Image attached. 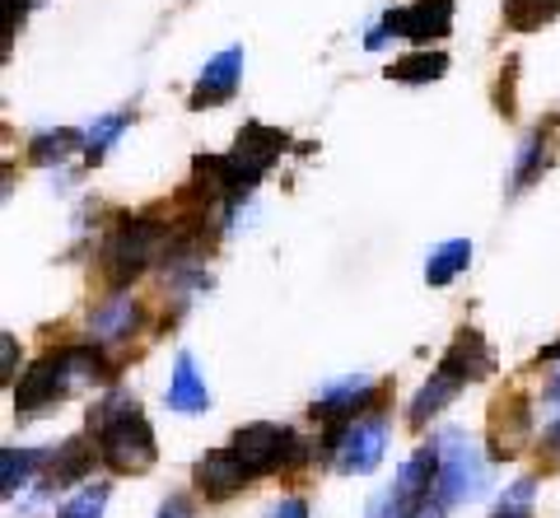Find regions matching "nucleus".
<instances>
[{
    "mask_svg": "<svg viewBox=\"0 0 560 518\" xmlns=\"http://www.w3.org/2000/svg\"><path fill=\"white\" fill-rule=\"evenodd\" d=\"M108 378V365L94 345H66V351L38 360L14 388V411L20 416H43L47 407H57L66 392H75L84 384H103Z\"/></svg>",
    "mask_w": 560,
    "mask_h": 518,
    "instance_id": "nucleus-1",
    "label": "nucleus"
},
{
    "mask_svg": "<svg viewBox=\"0 0 560 518\" xmlns=\"http://www.w3.org/2000/svg\"><path fill=\"white\" fill-rule=\"evenodd\" d=\"M290 145V136L285 131H276V127H261V122H248L238 131V145L220 160V173H224V201H243V197H253V187L261 183V173H267L276 160H280V150Z\"/></svg>",
    "mask_w": 560,
    "mask_h": 518,
    "instance_id": "nucleus-2",
    "label": "nucleus"
},
{
    "mask_svg": "<svg viewBox=\"0 0 560 518\" xmlns=\"http://www.w3.org/2000/svg\"><path fill=\"white\" fill-rule=\"evenodd\" d=\"M173 234L160 220H127L121 229H113L108 248H103V271H108L113 285H127L145 271L154 257H168Z\"/></svg>",
    "mask_w": 560,
    "mask_h": 518,
    "instance_id": "nucleus-3",
    "label": "nucleus"
},
{
    "mask_svg": "<svg viewBox=\"0 0 560 518\" xmlns=\"http://www.w3.org/2000/svg\"><path fill=\"white\" fill-rule=\"evenodd\" d=\"M98 458L108 462L113 472L121 476H140L154 468V458H160V444H154V429L150 421L131 411V416L113 421L108 429H98Z\"/></svg>",
    "mask_w": 560,
    "mask_h": 518,
    "instance_id": "nucleus-4",
    "label": "nucleus"
},
{
    "mask_svg": "<svg viewBox=\"0 0 560 518\" xmlns=\"http://www.w3.org/2000/svg\"><path fill=\"white\" fill-rule=\"evenodd\" d=\"M383 448H388V416H360L331 429L327 454L337 462V472L346 476H364L383 462Z\"/></svg>",
    "mask_w": 560,
    "mask_h": 518,
    "instance_id": "nucleus-5",
    "label": "nucleus"
},
{
    "mask_svg": "<svg viewBox=\"0 0 560 518\" xmlns=\"http://www.w3.org/2000/svg\"><path fill=\"white\" fill-rule=\"evenodd\" d=\"M486 486V458L477 454V444L467 435H444L440 439V481H434V495L444 499V505H463V499L481 495Z\"/></svg>",
    "mask_w": 560,
    "mask_h": 518,
    "instance_id": "nucleus-6",
    "label": "nucleus"
},
{
    "mask_svg": "<svg viewBox=\"0 0 560 518\" xmlns=\"http://www.w3.org/2000/svg\"><path fill=\"white\" fill-rule=\"evenodd\" d=\"M448 28H453V0H411L407 10H393L388 20L364 38V47H383L388 33L393 38L416 43V47H430V43L448 38Z\"/></svg>",
    "mask_w": 560,
    "mask_h": 518,
    "instance_id": "nucleus-7",
    "label": "nucleus"
},
{
    "mask_svg": "<svg viewBox=\"0 0 560 518\" xmlns=\"http://www.w3.org/2000/svg\"><path fill=\"white\" fill-rule=\"evenodd\" d=\"M230 448H234V458H238L253 476H267V472H276V468H285L300 444H294L290 429H280V425H271V421H253V425L238 429Z\"/></svg>",
    "mask_w": 560,
    "mask_h": 518,
    "instance_id": "nucleus-8",
    "label": "nucleus"
},
{
    "mask_svg": "<svg viewBox=\"0 0 560 518\" xmlns=\"http://www.w3.org/2000/svg\"><path fill=\"white\" fill-rule=\"evenodd\" d=\"M374 402V378L370 374H355V378H341V384H327L313 402V416H323L331 425H346V421H360V411Z\"/></svg>",
    "mask_w": 560,
    "mask_h": 518,
    "instance_id": "nucleus-9",
    "label": "nucleus"
},
{
    "mask_svg": "<svg viewBox=\"0 0 560 518\" xmlns=\"http://www.w3.org/2000/svg\"><path fill=\"white\" fill-rule=\"evenodd\" d=\"M238 75H243V47L220 51V57L201 71L197 90H191V108H215V103H230L234 90H238Z\"/></svg>",
    "mask_w": 560,
    "mask_h": 518,
    "instance_id": "nucleus-10",
    "label": "nucleus"
},
{
    "mask_svg": "<svg viewBox=\"0 0 560 518\" xmlns=\"http://www.w3.org/2000/svg\"><path fill=\"white\" fill-rule=\"evenodd\" d=\"M248 476L253 472L234 458V448H215V454H206L197 462V486L210 499H230L234 491H243V481H248Z\"/></svg>",
    "mask_w": 560,
    "mask_h": 518,
    "instance_id": "nucleus-11",
    "label": "nucleus"
},
{
    "mask_svg": "<svg viewBox=\"0 0 560 518\" xmlns=\"http://www.w3.org/2000/svg\"><path fill=\"white\" fill-rule=\"evenodd\" d=\"M463 369L458 365H448V360H440V369L430 374V384L416 392V402H411V425H425L430 416H440V411L453 402V397L463 392Z\"/></svg>",
    "mask_w": 560,
    "mask_h": 518,
    "instance_id": "nucleus-12",
    "label": "nucleus"
},
{
    "mask_svg": "<svg viewBox=\"0 0 560 518\" xmlns=\"http://www.w3.org/2000/svg\"><path fill=\"white\" fill-rule=\"evenodd\" d=\"M140 322V304L131 295H113L103 308L90 314V337L94 341H127Z\"/></svg>",
    "mask_w": 560,
    "mask_h": 518,
    "instance_id": "nucleus-13",
    "label": "nucleus"
},
{
    "mask_svg": "<svg viewBox=\"0 0 560 518\" xmlns=\"http://www.w3.org/2000/svg\"><path fill=\"white\" fill-rule=\"evenodd\" d=\"M210 392H206V378L197 374V365H191V355L183 351L178 365H173V378H168V407L183 411V416H197V411H206Z\"/></svg>",
    "mask_w": 560,
    "mask_h": 518,
    "instance_id": "nucleus-14",
    "label": "nucleus"
},
{
    "mask_svg": "<svg viewBox=\"0 0 560 518\" xmlns=\"http://www.w3.org/2000/svg\"><path fill=\"white\" fill-rule=\"evenodd\" d=\"M94 462V448L84 439H66L57 454H47V472H43V486H70V481H84Z\"/></svg>",
    "mask_w": 560,
    "mask_h": 518,
    "instance_id": "nucleus-15",
    "label": "nucleus"
},
{
    "mask_svg": "<svg viewBox=\"0 0 560 518\" xmlns=\"http://www.w3.org/2000/svg\"><path fill=\"white\" fill-rule=\"evenodd\" d=\"M33 472H47V454H38V448H5L0 454V491H5V499L24 491Z\"/></svg>",
    "mask_w": 560,
    "mask_h": 518,
    "instance_id": "nucleus-16",
    "label": "nucleus"
},
{
    "mask_svg": "<svg viewBox=\"0 0 560 518\" xmlns=\"http://www.w3.org/2000/svg\"><path fill=\"white\" fill-rule=\"evenodd\" d=\"M444 360L463 369L467 384H477V378H486L490 369H495V355H490V345L481 341V332H458V341H453V351Z\"/></svg>",
    "mask_w": 560,
    "mask_h": 518,
    "instance_id": "nucleus-17",
    "label": "nucleus"
},
{
    "mask_svg": "<svg viewBox=\"0 0 560 518\" xmlns=\"http://www.w3.org/2000/svg\"><path fill=\"white\" fill-rule=\"evenodd\" d=\"M444 71H448L444 51L420 47V51H411V57H401V61L388 66V80H397V84H430V80H440Z\"/></svg>",
    "mask_w": 560,
    "mask_h": 518,
    "instance_id": "nucleus-18",
    "label": "nucleus"
},
{
    "mask_svg": "<svg viewBox=\"0 0 560 518\" xmlns=\"http://www.w3.org/2000/svg\"><path fill=\"white\" fill-rule=\"evenodd\" d=\"M467 262H471V244H467V238H453V244H444V248H434V252H430L425 281H430V285H448L453 275H463V271H467Z\"/></svg>",
    "mask_w": 560,
    "mask_h": 518,
    "instance_id": "nucleus-19",
    "label": "nucleus"
},
{
    "mask_svg": "<svg viewBox=\"0 0 560 518\" xmlns=\"http://www.w3.org/2000/svg\"><path fill=\"white\" fill-rule=\"evenodd\" d=\"M560 14V0H504V24L514 33H537Z\"/></svg>",
    "mask_w": 560,
    "mask_h": 518,
    "instance_id": "nucleus-20",
    "label": "nucleus"
},
{
    "mask_svg": "<svg viewBox=\"0 0 560 518\" xmlns=\"http://www.w3.org/2000/svg\"><path fill=\"white\" fill-rule=\"evenodd\" d=\"M495 458H514L523 435H528V416H523V402H510V407H495Z\"/></svg>",
    "mask_w": 560,
    "mask_h": 518,
    "instance_id": "nucleus-21",
    "label": "nucleus"
},
{
    "mask_svg": "<svg viewBox=\"0 0 560 518\" xmlns=\"http://www.w3.org/2000/svg\"><path fill=\"white\" fill-rule=\"evenodd\" d=\"M127 127H131V113H117V117H103V122H94L90 136H84V160L98 164L103 154H108V145H113Z\"/></svg>",
    "mask_w": 560,
    "mask_h": 518,
    "instance_id": "nucleus-22",
    "label": "nucleus"
},
{
    "mask_svg": "<svg viewBox=\"0 0 560 518\" xmlns=\"http://www.w3.org/2000/svg\"><path fill=\"white\" fill-rule=\"evenodd\" d=\"M547 164V136L541 131H533L528 141L518 145V160H514V192H523L533 178H537V168Z\"/></svg>",
    "mask_w": 560,
    "mask_h": 518,
    "instance_id": "nucleus-23",
    "label": "nucleus"
},
{
    "mask_svg": "<svg viewBox=\"0 0 560 518\" xmlns=\"http://www.w3.org/2000/svg\"><path fill=\"white\" fill-rule=\"evenodd\" d=\"M75 145H80V136H75V131H51V136H38V141H33V164H61Z\"/></svg>",
    "mask_w": 560,
    "mask_h": 518,
    "instance_id": "nucleus-24",
    "label": "nucleus"
},
{
    "mask_svg": "<svg viewBox=\"0 0 560 518\" xmlns=\"http://www.w3.org/2000/svg\"><path fill=\"white\" fill-rule=\"evenodd\" d=\"M103 505H108V486H84L70 505L57 514V518H98L103 514Z\"/></svg>",
    "mask_w": 560,
    "mask_h": 518,
    "instance_id": "nucleus-25",
    "label": "nucleus"
},
{
    "mask_svg": "<svg viewBox=\"0 0 560 518\" xmlns=\"http://www.w3.org/2000/svg\"><path fill=\"white\" fill-rule=\"evenodd\" d=\"M533 495H537V481L533 476H523V481H514L510 491H504V499H500V509L504 514H528V505H533Z\"/></svg>",
    "mask_w": 560,
    "mask_h": 518,
    "instance_id": "nucleus-26",
    "label": "nucleus"
},
{
    "mask_svg": "<svg viewBox=\"0 0 560 518\" xmlns=\"http://www.w3.org/2000/svg\"><path fill=\"white\" fill-rule=\"evenodd\" d=\"M267 518H308V499H300V495L280 499V505L267 509Z\"/></svg>",
    "mask_w": 560,
    "mask_h": 518,
    "instance_id": "nucleus-27",
    "label": "nucleus"
},
{
    "mask_svg": "<svg viewBox=\"0 0 560 518\" xmlns=\"http://www.w3.org/2000/svg\"><path fill=\"white\" fill-rule=\"evenodd\" d=\"M154 518H191V499H187V495H168Z\"/></svg>",
    "mask_w": 560,
    "mask_h": 518,
    "instance_id": "nucleus-28",
    "label": "nucleus"
},
{
    "mask_svg": "<svg viewBox=\"0 0 560 518\" xmlns=\"http://www.w3.org/2000/svg\"><path fill=\"white\" fill-rule=\"evenodd\" d=\"M0 378H5V384L14 378V337L10 332L0 337Z\"/></svg>",
    "mask_w": 560,
    "mask_h": 518,
    "instance_id": "nucleus-29",
    "label": "nucleus"
},
{
    "mask_svg": "<svg viewBox=\"0 0 560 518\" xmlns=\"http://www.w3.org/2000/svg\"><path fill=\"white\" fill-rule=\"evenodd\" d=\"M444 509H448V505H444V499H440V495H434V499L425 495V499H420V505L411 509V518H444Z\"/></svg>",
    "mask_w": 560,
    "mask_h": 518,
    "instance_id": "nucleus-30",
    "label": "nucleus"
},
{
    "mask_svg": "<svg viewBox=\"0 0 560 518\" xmlns=\"http://www.w3.org/2000/svg\"><path fill=\"white\" fill-rule=\"evenodd\" d=\"M551 407H560V378H556V384H551Z\"/></svg>",
    "mask_w": 560,
    "mask_h": 518,
    "instance_id": "nucleus-31",
    "label": "nucleus"
},
{
    "mask_svg": "<svg viewBox=\"0 0 560 518\" xmlns=\"http://www.w3.org/2000/svg\"><path fill=\"white\" fill-rule=\"evenodd\" d=\"M495 518H528V514H504V509H495Z\"/></svg>",
    "mask_w": 560,
    "mask_h": 518,
    "instance_id": "nucleus-32",
    "label": "nucleus"
}]
</instances>
